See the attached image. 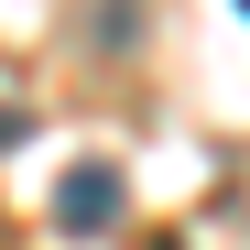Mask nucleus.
Listing matches in <instances>:
<instances>
[{"mask_svg": "<svg viewBox=\"0 0 250 250\" xmlns=\"http://www.w3.org/2000/svg\"><path fill=\"white\" fill-rule=\"evenodd\" d=\"M239 11H250V0H239Z\"/></svg>", "mask_w": 250, "mask_h": 250, "instance_id": "obj_2", "label": "nucleus"}, {"mask_svg": "<svg viewBox=\"0 0 250 250\" xmlns=\"http://www.w3.org/2000/svg\"><path fill=\"white\" fill-rule=\"evenodd\" d=\"M120 207H131V185H120L109 163H87V174H65V185H55V229L87 239V229H109V218H120Z\"/></svg>", "mask_w": 250, "mask_h": 250, "instance_id": "obj_1", "label": "nucleus"}]
</instances>
